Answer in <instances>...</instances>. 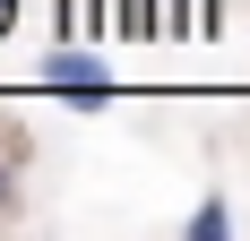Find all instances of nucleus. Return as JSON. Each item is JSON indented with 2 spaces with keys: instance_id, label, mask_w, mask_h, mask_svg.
<instances>
[{
  "instance_id": "7ed1b4c3",
  "label": "nucleus",
  "mask_w": 250,
  "mask_h": 241,
  "mask_svg": "<svg viewBox=\"0 0 250 241\" xmlns=\"http://www.w3.org/2000/svg\"><path fill=\"white\" fill-rule=\"evenodd\" d=\"M9 18H18V0H0V35H9Z\"/></svg>"
},
{
  "instance_id": "f03ea898",
  "label": "nucleus",
  "mask_w": 250,
  "mask_h": 241,
  "mask_svg": "<svg viewBox=\"0 0 250 241\" xmlns=\"http://www.w3.org/2000/svg\"><path fill=\"white\" fill-rule=\"evenodd\" d=\"M9 198H18V172H9V155H0V207H9Z\"/></svg>"
},
{
  "instance_id": "f257e3e1",
  "label": "nucleus",
  "mask_w": 250,
  "mask_h": 241,
  "mask_svg": "<svg viewBox=\"0 0 250 241\" xmlns=\"http://www.w3.org/2000/svg\"><path fill=\"white\" fill-rule=\"evenodd\" d=\"M43 86H61L69 103H104V95H112V69H104L95 52H78V43H61V52L43 60Z\"/></svg>"
}]
</instances>
